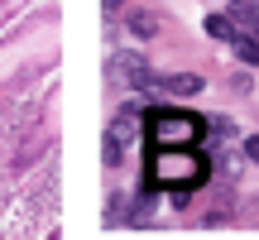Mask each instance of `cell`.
Here are the masks:
<instances>
[{"label": "cell", "instance_id": "1", "mask_svg": "<svg viewBox=\"0 0 259 240\" xmlns=\"http://www.w3.org/2000/svg\"><path fill=\"white\" fill-rule=\"evenodd\" d=\"M211 178V158L202 149H154L149 154V187H163V192H197V187Z\"/></svg>", "mask_w": 259, "mask_h": 240}, {"label": "cell", "instance_id": "2", "mask_svg": "<svg viewBox=\"0 0 259 240\" xmlns=\"http://www.w3.org/2000/svg\"><path fill=\"white\" fill-rule=\"evenodd\" d=\"M144 135L154 149H192L211 135V120L178 111V106H158V111H144Z\"/></svg>", "mask_w": 259, "mask_h": 240}, {"label": "cell", "instance_id": "3", "mask_svg": "<svg viewBox=\"0 0 259 240\" xmlns=\"http://www.w3.org/2000/svg\"><path fill=\"white\" fill-rule=\"evenodd\" d=\"M115 72H120V82H130V87H154V72H149V63L139 53H120L115 58Z\"/></svg>", "mask_w": 259, "mask_h": 240}, {"label": "cell", "instance_id": "4", "mask_svg": "<svg viewBox=\"0 0 259 240\" xmlns=\"http://www.w3.org/2000/svg\"><path fill=\"white\" fill-rule=\"evenodd\" d=\"M202 77L197 72H168V77H158V92H168V96H202Z\"/></svg>", "mask_w": 259, "mask_h": 240}, {"label": "cell", "instance_id": "5", "mask_svg": "<svg viewBox=\"0 0 259 240\" xmlns=\"http://www.w3.org/2000/svg\"><path fill=\"white\" fill-rule=\"evenodd\" d=\"M231 48H235V58H240V63L259 67V29H235Z\"/></svg>", "mask_w": 259, "mask_h": 240}, {"label": "cell", "instance_id": "6", "mask_svg": "<svg viewBox=\"0 0 259 240\" xmlns=\"http://www.w3.org/2000/svg\"><path fill=\"white\" fill-rule=\"evenodd\" d=\"M235 29H240V24H235L231 15H206V34H211V38H235Z\"/></svg>", "mask_w": 259, "mask_h": 240}, {"label": "cell", "instance_id": "7", "mask_svg": "<svg viewBox=\"0 0 259 240\" xmlns=\"http://www.w3.org/2000/svg\"><path fill=\"white\" fill-rule=\"evenodd\" d=\"M130 29H135L139 38H154V34H158V19L144 15V10H135V15H130Z\"/></svg>", "mask_w": 259, "mask_h": 240}, {"label": "cell", "instance_id": "8", "mask_svg": "<svg viewBox=\"0 0 259 240\" xmlns=\"http://www.w3.org/2000/svg\"><path fill=\"white\" fill-rule=\"evenodd\" d=\"M245 158H250V164H259V135L245 139Z\"/></svg>", "mask_w": 259, "mask_h": 240}]
</instances>
